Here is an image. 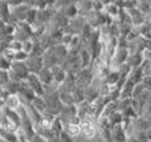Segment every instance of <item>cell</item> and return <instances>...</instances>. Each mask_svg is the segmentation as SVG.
I'll return each mask as SVG.
<instances>
[{
  "mask_svg": "<svg viewBox=\"0 0 151 142\" xmlns=\"http://www.w3.org/2000/svg\"><path fill=\"white\" fill-rule=\"evenodd\" d=\"M81 129H82V132L86 134V137H93L94 133H96V130H94V125L91 124V121H89V120H85V121L82 122Z\"/></svg>",
  "mask_w": 151,
  "mask_h": 142,
  "instance_id": "6da1fadb",
  "label": "cell"
},
{
  "mask_svg": "<svg viewBox=\"0 0 151 142\" xmlns=\"http://www.w3.org/2000/svg\"><path fill=\"white\" fill-rule=\"evenodd\" d=\"M17 104H19V101H17V98H16V97H11L9 101H8V105H9L11 108H15V106H17Z\"/></svg>",
  "mask_w": 151,
  "mask_h": 142,
  "instance_id": "7a4b0ae2",
  "label": "cell"
},
{
  "mask_svg": "<svg viewBox=\"0 0 151 142\" xmlns=\"http://www.w3.org/2000/svg\"><path fill=\"white\" fill-rule=\"evenodd\" d=\"M78 132H80V128H78L77 125H70V126H69V133H72V134H78Z\"/></svg>",
  "mask_w": 151,
  "mask_h": 142,
  "instance_id": "3957f363",
  "label": "cell"
}]
</instances>
